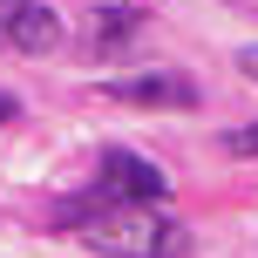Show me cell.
Returning a JSON list of instances; mask_svg holds the SVG:
<instances>
[{
	"label": "cell",
	"instance_id": "8",
	"mask_svg": "<svg viewBox=\"0 0 258 258\" xmlns=\"http://www.w3.org/2000/svg\"><path fill=\"white\" fill-rule=\"evenodd\" d=\"M0 122H14V95L7 89H0Z\"/></svg>",
	"mask_w": 258,
	"mask_h": 258
},
{
	"label": "cell",
	"instance_id": "1",
	"mask_svg": "<svg viewBox=\"0 0 258 258\" xmlns=\"http://www.w3.org/2000/svg\"><path fill=\"white\" fill-rule=\"evenodd\" d=\"M54 224H75L82 238H89L95 251L109 258H183L190 251V231H183L177 218H163L156 204H143V197H82V204H61L54 211Z\"/></svg>",
	"mask_w": 258,
	"mask_h": 258
},
{
	"label": "cell",
	"instance_id": "2",
	"mask_svg": "<svg viewBox=\"0 0 258 258\" xmlns=\"http://www.w3.org/2000/svg\"><path fill=\"white\" fill-rule=\"evenodd\" d=\"M61 14L48 7V0H0V48L14 54H48L61 48Z\"/></svg>",
	"mask_w": 258,
	"mask_h": 258
},
{
	"label": "cell",
	"instance_id": "3",
	"mask_svg": "<svg viewBox=\"0 0 258 258\" xmlns=\"http://www.w3.org/2000/svg\"><path fill=\"white\" fill-rule=\"evenodd\" d=\"M102 95L136 102V109H197V82L177 75V68H156V75H116V82H102Z\"/></svg>",
	"mask_w": 258,
	"mask_h": 258
},
{
	"label": "cell",
	"instance_id": "7",
	"mask_svg": "<svg viewBox=\"0 0 258 258\" xmlns=\"http://www.w3.org/2000/svg\"><path fill=\"white\" fill-rule=\"evenodd\" d=\"M238 68H245V82H258V48H238Z\"/></svg>",
	"mask_w": 258,
	"mask_h": 258
},
{
	"label": "cell",
	"instance_id": "6",
	"mask_svg": "<svg viewBox=\"0 0 258 258\" xmlns=\"http://www.w3.org/2000/svg\"><path fill=\"white\" fill-rule=\"evenodd\" d=\"M224 150H231V156H258V122H238V129H224Z\"/></svg>",
	"mask_w": 258,
	"mask_h": 258
},
{
	"label": "cell",
	"instance_id": "4",
	"mask_svg": "<svg viewBox=\"0 0 258 258\" xmlns=\"http://www.w3.org/2000/svg\"><path fill=\"white\" fill-rule=\"evenodd\" d=\"M95 183H102L109 197H143V204H163V197H170V177L156 163H143V156H129V150H102Z\"/></svg>",
	"mask_w": 258,
	"mask_h": 258
},
{
	"label": "cell",
	"instance_id": "5",
	"mask_svg": "<svg viewBox=\"0 0 258 258\" xmlns=\"http://www.w3.org/2000/svg\"><path fill=\"white\" fill-rule=\"evenodd\" d=\"M143 21H150L143 7H95V14H89V48H95V54L129 48V41L143 34Z\"/></svg>",
	"mask_w": 258,
	"mask_h": 258
}]
</instances>
